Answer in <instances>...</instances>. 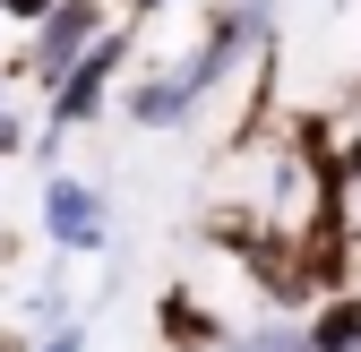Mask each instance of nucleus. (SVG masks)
<instances>
[{
  "instance_id": "ddd939ff",
  "label": "nucleus",
  "mask_w": 361,
  "mask_h": 352,
  "mask_svg": "<svg viewBox=\"0 0 361 352\" xmlns=\"http://www.w3.org/2000/svg\"><path fill=\"white\" fill-rule=\"evenodd\" d=\"M26 344H35V335H0V352H26Z\"/></svg>"
},
{
  "instance_id": "9d476101",
  "label": "nucleus",
  "mask_w": 361,
  "mask_h": 352,
  "mask_svg": "<svg viewBox=\"0 0 361 352\" xmlns=\"http://www.w3.org/2000/svg\"><path fill=\"white\" fill-rule=\"evenodd\" d=\"M43 9H52V0H0V26H18V34H26Z\"/></svg>"
},
{
  "instance_id": "0eeeda50",
  "label": "nucleus",
  "mask_w": 361,
  "mask_h": 352,
  "mask_svg": "<svg viewBox=\"0 0 361 352\" xmlns=\"http://www.w3.org/2000/svg\"><path fill=\"white\" fill-rule=\"evenodd\" d=\"M224 352H310V327L293 310H267V318H250V327L224 335Z\"/></svg>"
},
{
  "instance_id": "4468645a",
  "label": "nucleus",
  "mask_w": 361,
  "mask_h": 352,
  "mask_svg": "<svg viewBox=\"0 0 361 352\" xmlns=\"http://www.w3.org/2000/svg\"><path fill=\"white\" fill-rule=\"evenodd\" d=\"M353 224H361V181H353Z\"/></svg>"
},
{
  "instance_id": "9b49d317",
  "label": "nucleus",
  "mask_w": 361,
  "mask_h": 352,
  "mask_svg": "<svg viewBox=\"0 0 361 352\" xmlns=\"http://www.w3.org/2000/svg\"><path fill=\"white\" fill-rule=\"evenodd\" d=\"M26 138H35V129H26L9 103H0V155H26Z\"/></svg>"
},
{
  "instance_id": "1a4fd4ad",
  "label": "nucleus",
  "mask_w": 361,
  "mask_h": 352,
  "mask_svg": "<svg viewBox=\"0 0 361 352\" xmlns=\"http://www.w3.org/2000/svg\"><path fill=\"white\" fill-rule=\"evenodd\" d=\"M26 352H86V327H78V318H61V327H43Z\"/></svg>"
},
{
  "instance_id": "f8f14e48",
  "label": "nucleus",
  "mask_w": 361,
  "mask_h": 352,
  "mask_svg": "<svg viewBox=\"0 0 361 352\" xmlns=\"http://www.w3.org/2000/svg\"><path fill=\"white\" fill-rule=\"evenodd\" d=\"M112 9H121L129 26H147V18H164V9H172V0H112Z\"/></svg>"
},
{
  "instance_id": "2eb2a0df",
  "label": "nucleus",
  "mask_w": 361,
  "mask_h": 352,
  "mask_svg": "<svg viewBox=\"0 0 361 352\" xmlns=\"http://www.w3.org/2000/svg\"><path fill=\"white\" fill-rule=\"evenodd\" d=\"M0 103H9V86H0Z\"/></svg>"
},
{
  "instance_id": "39448f33",
  "label": "nucleus",
  "mask_w": 361,
  "mask_h": 352,
  "mask_svg": "<svg viewBox=\"0 0 361 352\" xmlns=\"http://www.w3.org/2000/svg\"><path fill=\"white\" fill-rule=\"evenodd\" d=\"M155 335H164L172 352H224V335H233V327L207 310L198 284H164V292H155Z\"/></svg>"
},
{
  "instance_id": "f03ea898",
  "label": "nucleus",
  "mask_w": 361,
  "mask_h": 352,
  "mask_svg": "<svg viewBox=\"0 0 361 352\" xmlns=\"http://www.w3.org/2000/svg\"><path fill=\"white\" fill-rule=\"evenodd\" d=\"M104 26H112V0H52V9L26 26V52L9 61V77L43 95V86H52V77H61V69H69V61H78Z\"/></svg>"
},
{
  "instance_id": "f257e3e1",
  "label": "nucleus",
  "mask_w": 361,
  "mask_h": 352,
  "mask_svg": "<svg viewBox=\"0 0 361 352\" xmlns=\"http://www.w3.org/2000/svg\"><path fill=\"white\" fill-rule=\"evenodd\" d=\"M129 61H138V26L129 18H112L86 52L43 86V155H61V138H78V129H95V120H112V95H121V77H129Z\"/></svg>"
},
{
  "instance_id": "423d86ee",
  "label": "nucleus",
  "mask_w": 361,
  "mask_h": 352,
  "mask_svg": "<svg viewBox=\"0 0 361 352\" xmlns=\"http://www.w3.org/2000/svg\"><path fill=\"white\" fill-rule=\"evenodd\" d=\"M301 327H310V352H361V284L319 292L301 310Z\"/></svg>"
},
{
  "instance_id": "6e6552de",
  "label": "nucleus",
  "mask_w": 361,
  "mask_h": 352,
  "mask_svg": "<svg viewBox=\"0 0 361 352\" xmlns=\"http://www.w3.org/2000/svg\"><path fill=\"white\" fill-rule=\"evenodd\" d=\"M26 310H35V327H61V318H78L61 284H35V301H26Z\"/></svg>"
},
{
  "instance_id": "20e7f679",
  "label": "nucleus",
  "mask_w": 361,
  "mask_h": 352,
  "mask_svg": "<svg viewBox=\"0 0 361 352\" xmlns=\"http://www.w3.org/2000/svg\"><path fill=\"white\" fill-rule=\"evenodd\" d=\"M112 112H121L129 129H147V138H172V129L198 112V95L180 86V69H172V61H155V69H138V61H129L121 95H112Z\"/></svg>"
},
{
  "instance_id": "7ed1b4c3",
  "label": "nucleus",
  "mask_w": 361,
  "mask_h": 352,
  "mask_svg": "<svg viewBox=\"0 0 361 352\" xmlns=\"http://www.w3.org/2000/svg\"><path fill=\"white\" fill-rule=\"evenodd\" d=\"M43 241L52 258H104L112 249V206L78 172H43Z\"/></svg>"
}]
</instances>
